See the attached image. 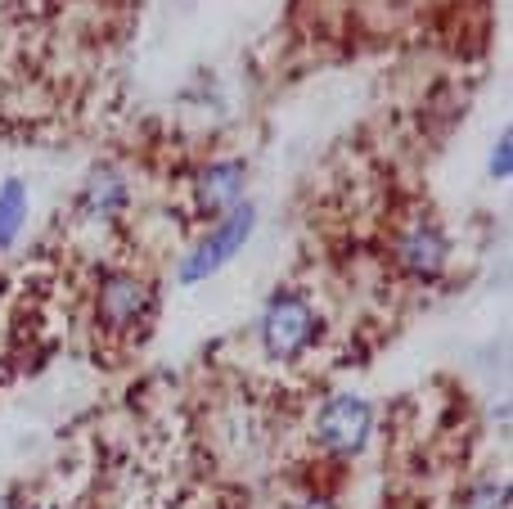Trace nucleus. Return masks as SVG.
<instances>
[{
    "label": "nucleus",
    "mask_w": 513,
    "mask_h": 509,
    "mask_svg": "<svg viewBox=\"0 0 513 509\" xmlns=\"http://www.w3.org/2000/svg\"><path fill=\"white\" fill-rule=\"evenodd\" d=\"M491 176H495V181H504V176H509V131H504L500 145L491 149Z\"/></svg>",
    "instance_id": "10"
},
{
    "label": "nucleus",
    "mask_w": 513,
    "mask_h": 509,
    "mask_svg": "<svg viewBox=\"0 0 513 509\" xmlns=\"http://www.w3.org/2000/svg\"><path fill=\"white\" fill-rule=\"evenodd\" d=\"M0 509H14V500H9V496H0Z\"/></svg>",
    "instance_id": "12"
},
{
    "label": "nucleus",
    "mask_w": 513,
    "mask_h": 509,
    "mask_svg": "<svg viewBox=\"0 0 513 509\" xmlns=\"http://www.w3.org/2000/svg\"><path fill=\"white\" fill-rule=\"evenodd\" d=\"M369 433H374V406L365 397H351V392L324 401L320 419H315V442L333 455H360Z\"/></svg>",
    "instance_id": "4"
},
{
    "label": "nucleus",
    "mask_w": 513,
    "mask_h": 509,
    "mask_svg": "<svg viewBox=\"0 0 513 509\" xmlns=\"http://www.w3.org/2000/svg\"><path fill=\"white\" fill-rule=\"evenodd\" d=\"M149 311H153V284L149 280H140V275H131V271L104 275L99 298H95L99 329H108V334H135V329L149 320Z\"/></svg>",
    "instance_id": "3"
},
{
    "label": "nucleus",
    "mask_w": 513,
    "mask_h": 509,
    "mask_svg": "<svg viewBox=\"0 0 513 509\" xmlns=\"http://www.w3.org/2000/svg\"><path fill=\"white\" fill-rule=\"evenodd\" d=\"M464 509H509V482H477L464 496Z\"/></svg>",
    "instance_id": "9"
},
{
    "label": "nucleus",
    "mask_w": 513,
    "mask_h": 509,
    "mask_svg": "<svg viewBox=\"0 0 513 509\" xmlns=\"http://www.w3.org/2000/svg\"><path fill=\"white\" fill-rule=\"evenodd\" d=\"M252 226H257V208H252V203H239V208L225 212L221 221H212V230H207V235L189 248L185 262L176 266V280L180 284H203L207 275H216L243 244H248Z\"/></svg>",
    "instance_id": "2"
},
{
    "label": "nucleus",
    "mask_w": 513,
    "mask_h": 509,
    "mask_svg": "<svg viewBox=\"0 0 513 509\" xmlns=\"http://www.w3.org/2000/svg\"><path fill=\"white\" fill-rule=\"evenodd\" d=\"M243 185H248V167H243L239 158H230V163H212L194 185L203 217L221 221L225 212H234L243 203Z\"/></svg>",
    "instance_id": "6"
},
{
    "label": "nucleus",
    "mask_w": 513,
    "mask_h": 509,
    "mask_svg": "<svg viewBox=\"0 0 513 509\" xmlns=\"http://www.w3.org/2000/svg\"><path fill=\"white\" fill-rule=\"evenodd\" d=\"M23 221H27V185L5 181L0 185V253L14 248V239L23 235Z\"/></svg>",
    "instance_id": "8"
},
{
    "label": "nucleus",
    "mask_w": 513,
    "mask_h": 509,
    "mask_svg": "<svg viewBox=\"0 0 513 509\" xmlns=\"http://www.w3.org/2000/svg\"><path fill=\"white\" fill-rule=\"evenodd\" d=\"M396 262H401V271L414 275V280H437L450 262V244H446V235H441V226L423 221V226L405 230V235L396 239Z\"/></svg>",
    "instance_id": "5"
},
{
    "label": "nucleus",
    "mask_w": 513,
    "mask_h": 509,
    "mask_svg": "<svg viewBox=\"0 0 513 509\" xmlns=\"http://www.w3.org/2000/svg\"><path fill=\"white\" fill-rule=\"evenodd\" d=\"M126 181L113 172V167H95L90 172V181L81 185V212H86L90 221H113L117 212L126 208Z\"/></svg>",
    "instance_id": "7"
},
{
    "label": "nucleus",
    "mask_w": 513,
    "mask_h": 509,
    "mask_svg": "<svg viewBox=\"0 0 513 509\" xmlns=\"http://www.w3.org/2000/svg\"><path fill=\"white\" fill-rule=\"evenodd\" d=\"M297 509H333V500H324V496H311V500H302Z\"/></svg>",
    "instance_id": "11"
},
{
    "label": "nucleus",
    "mask_w": 513,
    "mask_h": 509,
    "mask_svg": "<svg viewBox=\"0 0 513 509\" xmlns=\"http://www.w3.org/2000/svg\"><path fill=\"white\" fill-rule=\"evenodd\" d=\"M315 338H320V316H315L311 298L293 289H279L266 302V311H261V347H266V356L288 365L311 352Z\"/></svg>",
    "instance_id": "1"
}]
</instances>
